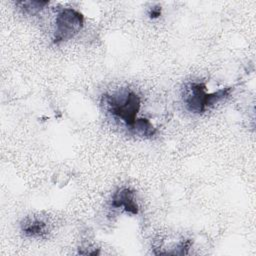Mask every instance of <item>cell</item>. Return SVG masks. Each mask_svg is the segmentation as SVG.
Here are the masks:
<instances>
[{
    "instance_id": "obj_1",
    "label": "cell",
    "mask_w": 256,
    "mask_h": 256,
    "mask_svg": "<svg viewBox=\"0 0 256 256\" xmlns=\"http://www.w3.org/2000/svg\"><path fill=\"white\" fill-rule=\"evenodd\" d=\"M233 87L221 88L213 93L206 92V85L203 82H193L189 85L185 103L190 112L196 114H202L207 107H210L220 100L226 98L232 91Z\"/></svg>"
},
{
    "instance_id": "obj_2",
    "label": "cell",
    "mask_w": 256,
    "mask_h": 256,
    "mask_svg": "<svg viewBox=\"0 0 256 256\" xmlns=\"http://www.w3.org/2000/svg\"><path fill=\"white\" fill-rule=\"evenodd\" d=\"M83 24L84 17L79 11L72 8L62 9L56 17L53 43L59 44L70 40L80 32Z\"/></svg>"
},
{
    "instance_id": "obj_3",
    "label": "cell",
    "mask_w": 256,
    "mask_h": 256,
    "mask_svg": "<svg viewBox=\"0 0 256 256\" xmlns=\"http://www.w3.org/2000/svg\"><path fill=\"white\" fill-rule=\"evenodd\" d=\"M105 99L110 113L121 119L130 128L137 119L136 116L140 110V97L134 92H128L125 99L120 102L114 96H106Z\"/></svg>"
},
{
    "instance_id": "obj_4",
    "label": "cell",
    "mask_w": 256,
    "mask_h": 256,
    "mask_svg": "<svg viewBox=\"0 0 256 256\" xmlns=\"http://www.w3.org/2000/svg\"><path fill=\"white\" fill-rule=\"evenodd\" d=\"M112 206L114 208H123L126 212L134 215L139 211V207L134 198V192L129 188H121L114 193Z\"/></svg>"
},
{
    "instance_id": "obj_5",
    "label": "cell",
    "mask_w": 256,
    "mask_h": 256,
    "mask_svg": "<svg viewBox=\"0 0 256 256\" xmlns=\"http://www.w3.org/2000/svg\"><path fill=\"white\" fill-rule=\"evenodd\" d=\"M22 231L30 237H42L48 233V225L38 218L26 219L22 224Z\"/></svg>"
},
{
    "instance_id": "obj_6",
    "label": "cell",
    "mask_w": 256,
    "mask_h": 256,
    "mask_svg": "<svg viewBox=\"0 0 256 256\" xmlns=\"http://www.w3.org/2000/svg\"><path fill=\"white\" fill-rule=\"evenodd\" d=\"M135 134L150 138L156 134V128L152 125V123L146 118H137L134 124L129 128Z\"/></svg>"
},
{
    "instance_id": "obj_7",
    "label": "cell",
    "mask_w": 256,
    "mask_h": 256,
    "mask_svg": "<svg viewBox=\"0 0 256 256\" xmlns=\"http://www.w3.org/2000/svg\"><path fill=\"white\" fill-rule=\"evenodd\" d=\"M49 2L48 1H21L18 4L21 5L24 13L34 15L41 11Z\"/></svg>"
},
{
    "instance_id": "obj_8",
    "label": "cell",
    "mask_w": 256,
    "mask_h": 256,
    "mask_svg": "<svg viewBox=\"0 0 256 256\" xmlns=\"http://www.w3.org/2000/svg\"><path fill=\"white\" fill-rule=\"evenodd\" d=\"M193 241L191 239H186V240H183L176 248L175 251L171 252L172 255H186L188 254V250L190 248V246L192 245Z\"/></svg>"
},
{
    "instance_id": "obj_9",
    "label": "cell",
    "mask_w": 256,
    "mask_h": 256,
    "mask_svg": "<svg viewBox=\"0 0 256 256\" xmlns=\"http://www.w3.org/2000/svg\"><path fill=\"white\" fill-rule=\"evenodd\" d=\"M161 14V7L160 6H155L150 9V17L151 18H157Z\"/></svg>"
}]
</instances>
